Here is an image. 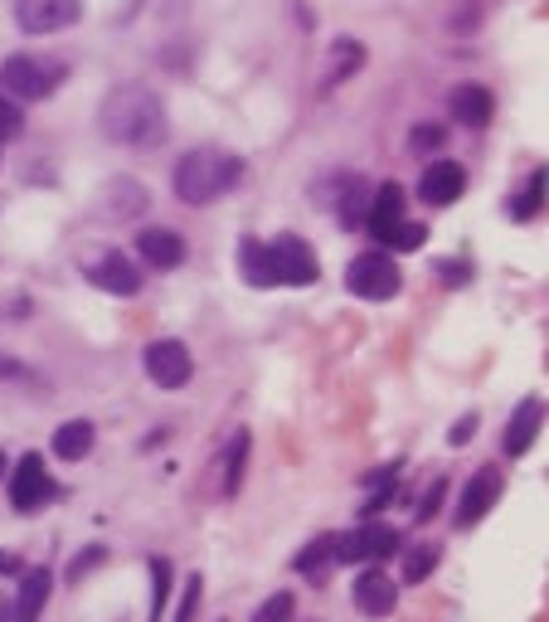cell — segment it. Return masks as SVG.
Returning a JSON list of instances; mask_svg holds the SVG:
<instances>
[{"mask_svg": "<svg viewBox=\"0 0 549 622\" xmlns=\"http://www.w3.org/2000/svg\"><path fill=\"white\" fill-rule=\"evenodd\" d=\"M97 127L122 146H156L166 137V107L146 83H122L97 107Z\"/></svg>", "mask_w": 549, "mask_h": 622, "instance_id": "1", "label": "cell"}, {"mask_svg": "<svg viewBox=\"0 0 549 622\" xmlns=\"http://www.w3.org/2000/svg\"><path fill=\"white\" fill-rule=\"evenodd\" d=\"M243 176V161L234 151H219V146H194V151L180 156L176 166V194L194 210H204V204L224 200L229 190L239 186Z\"/></svg>", "mask_w": 549, "mask_h": 622, "instance_id": "2", "label": "cell"}, {"mask_svg": "<svg viewBox=\"0 0 549 622\" xmlns=\"http://www.w3.org/2000/svg\"><path fill=\"white\" fill-rule=\"evenodd\" d=\"M64 83V68L49 64V59H34V54H10L0 64V93L10 103H40Z\"/></svg>", "mask_w": 549, "mask_h": 622, "instance_id": "3", "label": "cell"}, {"mask_svg": "<svg viewBox=\"0 0 549 622\" xmlns=\"http://www.w3.org/2000/svg\"><path fill=\"white\" fill-rule=\"evenodd\" d=\"M399 550V530L394 526H374V520H365L360 530H346V535H331V559L336 565H380Z\"/></svg>", "mask_w": 549, "mask_h": 622, "instance_id": "4", "label": "cell"}, {"mask_svg": "<svg viewBox=\"0 0 549 622\" xmlns=\"http://www.w3.org/2000/svg\"><path fill=\"white\" fill-rule=\"evenodd\" d=\"M399 263L389 259V253H360V259H350V267H346V287L356 292V297H365V302H389L399 292Z\"/></svg>", "mask_w": 549, "mask_h": 622, "instance_id": "5", "label": "cell"}, {"mask_svg": "<svg viewBox=\"0 0 549 622\" xmlns=\"http://www.w3.org/2000/svg\"><path fill=\"white\" fill-rule=\"evenodd\" d=\"M267 273H273V287H312L321 277V263H316L312 243L287 234V239L267 243Z\"/></svg>", "mask_w": 549, "mask_h": 622, "instance_id": "6", "label": "cell"}, {"mask_svg": "<svg viewBox=\"0 0 549 622\" xmlns=\"http://www.w3.org/2000/svg\"><path fill=\"white\" fill-rule=\"evenodd\" d=\"M54 496H59V482L49 477L44 457L24 453V462L15 467V482H10V506H15L20 516H34V510H44Z\"/></svg>", "mask_w": 549, "mask_h": 622, "instance_id": "7", "label": "cell"}, {"mask_svg": "<svg viewBox=\"0 0 549 622\" xmlns=\"http://www.w3.org/2000/svg\"><path fill=\"white\" fill-rule=\"evenodd\" d=\"M83 15V0H15V24L24 34H59Z\"/></svg>", "mask_w": 549, "mask_h": 622, "instance_id": "8", "label": "cell"}, {"mask_svg": "<svg viewBox=\"0 0 549 622\" xmlns=\"http://www.w3.org/2000/svg\"><path fill=\"white\" fill-rule=\"evenodd\" d=\"M146 375H151L161 389H180V384H190V375H194V360H190V350H186V340H151L146 346Z\"/></svg>", "mask_w": 549, "mask_h": 622, "instance_id": "9", "label": "cell"}, {"mask_svg": "<svg viewBox=\"0 0 549 622\" xmlns=\"http://www.w3.org/2000/svg\"><path fill=\"white\" fill-rule=\"evenodd\" d=\"M404 224V186L384 180L380 190H370V210H365V229L374 234V243H389V234Z\"/></svg>", "mask_w": 549, "mask_h": 622, "instance_id": "10", "label": "cell"}, {"mask_svg": "<svg viewBox=\"0 0 549 622\" xmlns=\"http://www.w3.org/2000/svg\"><path fill=\"white\" fill-rule=\"evenodd\" d=\"M540 423H545V399H540V394L520 399V404H516V413H510V423H506V437H502L506 457L530 453V443H535V437H540Z\"/></svg>", "mask_w": 549, "mask_h": 622, "instance_id": "11", "label": "cell"}, {"mask_svg": "<svg viewBox=\"0 0 549 622\" xmlns=\"http://www.w3.org/2000/svg\"><path fill=\"white\" fill-rule=\"evenodd\" d=\"M88 283L113 292V297H131V292H141V273L127 253H103V259L88 267Z\"/></svg>", "mask_w": 549, "mask_h": 622, "instance_id": "12", "label": "cell"}, {"mask_svg": "<svg viewBox=\"0 0 549 622\" xmlns=\"http://www.w3.org/2000/svg\"><path fill=\"white\" fill-rule=\"evenodd\" d=\"M502 496V472L496 467H482L477 477L467 482V492H462V502H457V526L467 530V526H477V520L492 510V502Z\"/></svg>", "mask_w": 549, "mask_h": 622, "instance_id": "13", "label": "cell"}, {"mask_svg": "<svg viewBox=\"0 0 549 622\" xmlns=\"http://www.w3.org/2000/svg\"><path fill=\"white\" fill-rule=\"evenodd\" d=\"M350 599H356V608L365 618H384V613H394L399 589L380 574V569H365V574H356V583H350Z\"/></svg>", "mask_w": 549, "mask_h": 622, "instance_id": "14", "label": "cell"}, {"mask_svg": "<svg viewBox=\"0 0 549 622\" xmlns=\"http://www.w3.org/2000/svg\"><path fill=\"white\" fill-rule=\"evenodd\" d=\"M462 190H467V170L457 161H433L419 180V194L429 204H453V200H462Z\"/></svg>", "mask_w": 549, "mask_h": 622, "instance_id": "15", "label": "cell"}, {"mask_svg": "<svg viewBox=\"0 0 549 622\" xmlns=\"http://www.w3.org/2000/svg\"><path fill=\"white\" fill-rule=\"evenodd\" d=\"M447 113H453L462 127H486L492 122V113H496V103H492V93L482 88V83H457L453 93H447Z\"/></svg>", "mask_w": 549, "mask_h": 622, "instance_id": "16", "label": "cell"}, {"mask_svg": "<svg viewBox=\"0 0 549 622\" xmlns=\"http://www.w3.org/2000/svg\"><path fill=\"white\" fill-rule=\"evenodd\" d=\"M137 249L151 267H180L186 263V239L176 229H141L137 234Z\"/></svg>", "mask_w": 549, "mask_h": 622, "instance_id": "17", "label": "cell"}, {"mask_svg": "<svg viewBox=\"0 0 549 622\" xmlns=\"http://www.w3.org/2000/svg\"><path fill=\"white\" fill-rule=\"evenodd\" d=\"M49 583H54V574H49V569H30V574L20 579V599H15V622H40L44 603H49Z\"/></svg>", "mask_w": 549, "mask_h": 622, "instance_id": "18", "label": "cell"}, {"mask_svg": "<svg viewBox=\"0 0 549 622\" xmlns=\"http://www.w3.org/2000/svg\"><path fill=\"white\" fill-rule=\"evenodd\" d=\"M146 204H151L146 186H137V180H127V176H117L113 186H107V194H103V210L113 219H131V214H141Z\"/></svg>", "mask_w": 549, "mask_h": 622, "instance_id": "19", "label": "cell"}, {"mask_svg": "<svg viewBox=\"0 0 549 622\" xmlns=\"http://www.w3.org/2000/svg\"><path fill=\"white\" fill-rule=\"evenodd\" d=\"M54 453L64 457V462L88 457V453H93V423H88V419H68L64 429L54 433Z\"/></svg>", "mask_w": 549, "mask_h": 622, "instance_id": "20", "label": "cell"}, {"mask_svg": "<svg viewBox=\"0 0 549 622\" xmlns=\"http://www.w3.org/2000/svg\"><path fill=\"white\" fill-rule=\"evenodd\" d=\"M540 210H545V170L535 166L530 180L516 190V200H510V219H520V224H526V219H535Z\"/></svg>", "mask_w": 549, "mask_h": 622, "instance_id": "21", "label": "cell"}, {"mask_svg": "<svg viewBox=\"0 0 549 622\" xmlns=\"http://www.w3.org/2000/svg\"><path fill=\"white\" fill-rule=\"evenodd\" d=\"M239 267H243V283L249 287H273V273H267V249L263 243H243L239 249Z\"/></svg>", "mask_w": 549, "mask_h": 622, "instance_id": "22", "label": "cell"}, {"mask_svg": "<svg viewBox=\"0 0 549 622\" xmlns=\"http://www.w3.org/2000/svg\"><path fill=\"white\" fill-rule=\"evenodd\" d=\"M243 467H249V433H234V443H229V457H224V492L234 496L243 486Z\"/></svg>", "mask_w": 549, "mask_h": 622, "instance_id": "23", "label": "cell"}, {"mask_svg": "<svg viewBox=\"0 0 549 622\" xmlns=\"http://www.w3.org/2000/svg\"><path fill=\"white\" fill-rule=\"evenodd\" d=\"M365 210H370V186L350 176L346 194H340V219H346V224H365Z\"/></svg>", "mask_w": 549, "mask_h": 622, "instance_id": "24", "label": "cell"}, {"mask_svg": "<svg viewBox=\"0 0 549 622\" xmlns=\"http://www.w3.org/2000/svg\"><path fill=\"white\" fill-rule=\"evenodd\" d=\"M360 44L356 40H340L336 44V54H331V73H326V83H346L350 78V73H356L360 68Z\"/></svg>", "mask_w": 549, "mask_h": 622, "instance_id": "25", "label": "cell"}, {"mask_svg": "<svg viewBox=\"0 0 549 622\" xmlns=\"http://www.w3.org/2000/svg\"><path fill=\"white\" fill-rule=\"evenodd\" d=\"M433 565H437L433 545H413V550L404 555V583H423V579L433 574Z\"/></svg>", "mask_w": 549, "mask_h": 622, "instance_id": "26", "label": "cell"}, {"mask_svg": "<svg viewBox=\"0 0 549 622\" xmlns=\"http://www.w3.org/2000/svg\"><path fill=\"white\" fill-rule=\"evenodd\" d=\"M292 618H297V599H292V593H273V599L253 613V622H292Z\"/></svg>", "mask_w": 549, "mask_h": 622, "instance_id": "27", "label": "cell"}, {"mask_svg": "<svg viewBox=\"0 0 549 622\" xmlns=\"http://www.w3.org/2000/svg\"><path fill=\"white\" fill-rule=\"evenodd\" d=\"M331 559V535H321V540H312L307 550L297 555V574H316V569Z\"/></svg>", "mask_w": 549, "mask_h": 622, "instance_id": "28", "label": "cell"}, {"mask_svg": "<svg viewBox=\"0 0 549 622\" xmlns=\"http://www.w3.org/2000/svg\"><path fill=\"white\" fill-rule=\"evenodd\" d=\"M166 593H170V565L166 559H151V618H161Z\"/></svg>", "mask_w": 549, "mask_h": 622, "instance_id": "29", "label": "cell"}, {"mask_svg": "<svg viewBox=\"0 0 549 622\" xmlns=\"http://www.w3.org/2000/svg\"><path fill=\"white\" fill-rule=\"evenodd\" d=\"M200 599H204V579L190 574L186 579V599H180V608H176V618H170V622H194V613H200Z\"/></svg>", "mask_w": 549, "mask_h": 622, "instance_id": "30", "label": "cell"}, {"mask_svg": "<svg viewBox=\"0 0 549 622\" xmlns=\"http://www.w3.org/2000/svg\"><path fill=\"white\" fill-rule=\"evenodd\" d=\"M20 127H24L20 103H10V97L0 93V141H15V137H20Z\"/></svg>", "mask_w": 549, "mask_h": 622, "instance_id": "31", "label": "cell"}, {"mask_svg": "<svg viewBox=\"0 0 549 622\" xmlns=\"http://www.w3.org/2000/svg\"><path fill=\"white\" fill-rule=\"evenodd\" d=\"M423 243H429V229H423V224H409V219L394 229V234H389V249H423Z\"/></svg>", "mask_w": 549, "mask_h": 622, "instance_id": "32", "label": "cell"}, {"mask_svg": "<svg viewBox=\"0 0 549 622\" xmlns=\"http://www.w3.org/2000/svg\"><path fill=\"white\" fill-rule=\"evenodd\" d=\"M103 559H107V550H103V545H93V550H88V555H78V559H73V569H68V579H83V574H88V569H93V565H103Z\"/></svg>", "mask_w": 549, "mask_h": 622, "instance_id": "33", "label": "cell"}, {"mask_svg": "<svg viewBox=\"0 0 549 622\" xmlns=\"http://www.w3.org/2000/svg\"><path fill=\"white\" fill-rule=\"evenodd\" d=\"M443 492H447L443 482L429 486V496H423V506H419V520H433V516H437V506H443Z\"/></svg>", "mask_w": 549, "mask_h": 622, "instance_id": "34", "label": "cell"}, {"mask_svg": "<svg viewBox=\"0 0 549 622\" xmlns=\"http://www.w3.org/2000/svg\"><path fill=\"white\" fill-rule=\"evenodd\" d=\"M472 433H477V413H467V419H457V429L447 433V443L462 447V443H472Z\"/></svg>", "mask_w": 549, "mask_h": 622, "instance_id": "35", "label": "cell"}, {"mask_svg": "<svg viewBox=\"0 0 549 622\" xmlns=\"http://www.w3.org/2000/svg\"><path fill=\"white\" fill-rule=\"evenodd\" d=\"M437 273H443L447 287H462V283H467V263H437Z\"/></svg>", "mask_w": 549, "mask_h": 622, "instance_id": "36", "label": "cell"}, {"mask_svg": "<svg viewBox=\"0 0 549 622\" xmlns=\"http://www.w3.org/2000/svg\"><path fill=\"white\" fill-rule=\"evenodd\" d=\"M413 146L433 151V146H443V131H437V127H413Z\"/></svg>", "mask_w": 549, "mask_h": 622, "instance_id": "37", "label": "cell"}, {"mask_svg": "<svg viewBox=\"0 0 549 622\" xmlns=\"http://www.w3.org/2000/svg\"><path fill=\"white\" fill-rule=\"evenodd\" d=\"M6 375H24V370H20L15 360H6V356H0V380H6Z\"/></svg>", "mask_w": 549, "mask_h": 622, "instance_id": "38", "label": "cell"}, {"mask_svg": "<svg viewBox=\"0 0 549 622\" xmlns=\"http://www.w3.org/2000/svg\"><path fill=\"white\" fill-rule=\"evenodd\" d=\"M0 574H20V565L10 555H0Z\"/></svg>", "mask_w": 549, "mask_h": 622, "instance_id": "39", "label": "cell"}, {"mask_svg": "<svg viewBox=\"0 0 549 622\" xmlns=\"http://www.w3.org/2000/svg\"><path fill=\"white\" fill-rule=\"evenodd\" d=\"M0 477H6V453H0Z\"/></svg>", "mask_w": 549, "mask_h": 622, "instance_id": "40", "label": "cell"}]
</instances>
